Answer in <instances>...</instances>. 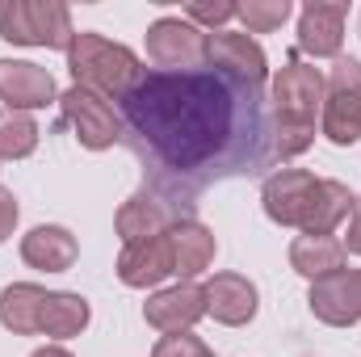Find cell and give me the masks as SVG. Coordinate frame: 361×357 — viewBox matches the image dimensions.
Here are the masks:
<instances>
[{
  "label": "cell",
  "mask_w": 361,
  "mask_h": 357,
  "mask_svg": "<svg viewBox=\"0 0 361 357\" xmlns=\"http://www.w3.org/2000/svg\"><path fill=\"white\" fill-rule=\"evenodd\" d=\"M122 143L143 164L147 193L177 214L214 181L252 177L277 160L265 85L214 63L147 72L122 97Z\"/></svg>",
  "instance_id": "6da1fadb"
},
{
  "label": "cell",
  "mask_w": 361,
  "mask_h": 357,
  "mask_svg": "<svg viewBox=\"0 0 361 357\" xmlns=\"http://www.w3.org/2000/svg\"><path fill=\"white\" fill-rule=\"evenodd\" d=\"M324 109V72L298 55L281 63L269 85L273 114V156L294 160L315 143V114Z\"/></svg>",
  "instance_id": "7a4b0ae2"
},
{
  "label": "cell",
  "mask_w": 361,
  "mask_h": 357,
  "mask_svg": "<svg viewBox=\"0 0 361 357\" xmlns=\"http://www.w3.org/2000/svg\"><path fill=\"white\" fill-rule=\"evenodd\" d=\"M68 72H72V80L80 89L101 92L105 101L109 97L122 101L126 92L147 76V68L139 63V55L130 47L109 42V38H101L92 30H76V38L68 47Z\"/></svg>",
  "instance_id": "3957f363"
},
{
  "label": "cell",
  "mask_w": 361,
  "mask_h": 357,
  "mask_svg": "<svg viewBox=\"0 0 361 357\" xmlns=\"http://www.w3.org/2000/svg\"><path fill=\"white\" fill-rule=\"evenodd\" d=\"M0 38L13 47L68 51L76 30L68 4L59 0H0Z\"/></svg>",
  "instance_id": "277c9868"
},
{
  "label": "cell",
  "mask_w": 361,
  "mask_h": 357,
  "mask_svg": "<svg viewBox=\"0 0 361 357\" xmlns=\"http://www.w3.org/2000/svg\"><path fill=\"white\" fill-rule=\"evenodd\" d=\"M324 139L336 147H353L361 139V63L357 59H336L328 80H324Z\"/></svg>",
  "instance_id": "5b68a950"
},
{
  "label": "cell",
  "mask_w": 361,
  "mask_h": 357,
  "mask_svg": "<svg viewBox=\"0 0 361 357\" xmlns=\"http://www.w3.org/2000/svg\"><path fill=\"white\" fill-rule=\"evenodd\" d=\"M59 105H63V122L76 131L80 147L105 152V147L122 143V114H114V105L101 92L72 85V89L59 97Z\"/></svg>",
  "instance_id": "8992f818"
},
{
  "label": "cell",
  "mask_w": 361,
  "mask_h": 357,
  "mask_svg": "<svg viewBox=\"0 0 361 357\" xmlns=\"http://www.w3.org/2000/svg\"><path fill=\"white\" fill-rule=\"evenodd\" d=\"M147 59L156 72H189L206 63V30L185 17H156L147 25Z\"/></svg>",
  "instance_id": "52a82bcc"
},
{
  "label": "cell",
  "mask_w": 361,
  "mask_h": 357,
  "mask_svg": "<svg viewBox=\"0 0 361 357\" xmlns=\"http://www.w3.org/2000/svg\"><path fill=\"white\" fill-rule=\"evenodd\" d=\"M315 193H319V177L315 173H307V169H277V173L265 177L261 202H265V214L277 227H298L302 231Z\"/></svg>",
  "instance_id": "ba28073f"
},
{
  "label": "cell",
  "mask_w": 361,
  "mask_h": 357,
  "mask_svg": "<svg viewBox=\"0 0 361 357\" xmlns=\"http://www.w3.org/2000/svg\"><path fill=\"white\" fill-rule=\"evenodd\" d=\"M307 307L328 328H353V324H361V269L345 265L341 273H332V277L311 282Z\"/></svg>",
  "instance_id": "9c48e42d"
},
{
  "label": "cell",
  "mask_w": 361,
  "mask_h": 357,
  "mask_svg": "<svg viewBox=\"0 0 361 357\" xmlns=\"http://www.w3.org/2000/svg\"><path fill=\"white\" fill-rule=\"evenodd\" d=\"M349 4L341 0H311L298 13V51L311 59H341Z\"/></svg>",
  "instance_id": "30bf717a"
},
{
  "label": "cell",
  "mask_w": 361,
  "mask_h": 357,
  "mask_svg": "<svg viewBox=\"0 0 361 357\" xmlns=\"http://www.w3.org/2000/svg\"><path fill=\"white\" fill-rule=\"evenodd\" d=\"M0 101H4V109L34 114V109H47L51 101H59V89H55V76L42 63L0 59Z\"/></svg>",
  "instance_id": "8fae6325"
},
{
  "label": "cell",
  "mask_w": 361,
  "mask_h": 357,
  "mask_svg": "<svg viewBox=\"0 0 361 357\" xmlns=\"http://www.w3.org/2000/svg\"><path fill=\"white\" fill-rule=\"evenodd\" d=\"M206 63L227 68L252 85H269V59L261 51V42L248 30H214L206 34Z\"/></svg>",
  "instance_id": "7c38bea8"
},
{
  "label": "cell",
  "mask_w": 361,
  "mask_h": 357,
  "mask_svg": "<svg viewBox=\"0 0 361 357\" xmlns=\"http://www.w3.org/2000/svg\"><path fill=\"white\" fill-rule=\"evenodd\" d=\"M202 315H206V286H197V282H177L169 290H156L143 303V320L164 337L169 332H189Z\"/></svg>",
  "instance_id": "4fadbf2b"
},
{
  "label": "cell",
  "mask_w": 361,
  "mask_h": 357,
  "mask_svg": "<svg viewBox=\"0 0 361 357\" xmlns=\"http://www.w3.org/2000/svg\"><path fill=\"white\" fill-rule=\"evenodd\" d=\"M261 294L244 273H214L206 282V315H214V324L223 328H244L257 320Z\"/></svg>",
  "instance_id": "5bb4252c"
},
{
  "label": "cell",
  "mask_w": 361,
  "mask_h": 357,
  "mask_svg": "<svg viewBox=\"0 0 361 357\" xmlns=\"http://www.w3.org/2000/svg\"><path fill=\"white\" fill-rule=\"evenodd\" d=\"M118 277H122V286H130V290H152V286H160L164 277H173L169 231H164V236H152V240H139V244H126L122 257H118Z\"/></svg>",
  "instance_id": "9a60e30c"
},
{
  "label": "cell",
  "mask_w": 361,
  "mask_h": 357,
  "mask_svg": "<svg viewBox=\"0 0 361 357\" xmlns=\"http://www.w3.org/2000/svg\"><path fill=\"white\" fill-rule=\"evenodd\" d=\"M169 248H173V273L180 282H193L202 269H210L219 244H214V231L189 214H180L177 223L169 227Z\"/></svg>",
  "instance_id": "2e32d148"
},
{
  "label": "cell",
  "mask_w": 361,
  "mask_h": 357,
  "mask_svg": "<svg viewBox=\"0 0 361 357\" xmlns=\"http://www.w3.org/2000/svg\"><path fill=\"white\" fill-rule=\"evenodd\" d=\"M180 214L169 206V202H160L156 193H147V189H139L135 198H126L122 206H118V236H122V244H139V240H152V236H164L173 223H177Z\"/></svg>",
  "instance_id": "e0dca14e"
},
{
  "label": "cell",
  "mask_w": 361,
  "mask_h": 357,
  "mask_svg": "<svg viewBox=\"0 0 361 357\" xmlns=\"http://www.w3.org/2000/svg\"><path fill=\"white\" fill-rule=\"evenodd\" d=\"M80 257V244L68 227L59 223H42L34 227L30 236H21V261L30 269H42V273H68Z\"/></svg>",
  "instance_id": "ac0fdd59"
},
{
  "label": "cell",
  "mask_w": 361,
  "mask_h": 357,
  "mask_svg": "<svg viewBox=\"0 0 361 357\" xmlns=\"http://www.w3.org/2000/svg\"><path fill=\"white\" fill-rule=\"evenodd\" d=\"M51 290L34 282H13L0 290V324L13 337H42V315H47Z\"/></svg>",
  "instance_id": "d6986e66"
},
{
  "label": "cell",
  "mask_w": 361,
  "mask_h": 357,
  "mask_svg": "<svg viewBox=\"0 0 361 357\" xmlns=\"http://www.w3.org/2000/svg\"><path fill=\"white\" fill-rule=\"evenodd\" d=\"M345 261H349V253H345V244L336 236H298L290 244V269L302 273L307 282H319V277L341 273Z\"/></svg>",
  "instance_id": "ffe728a7"
},
{
  "label": "cell",
  "mask_w": 361,
  "mask_h": 357,
  "mask_svg": "<svg viewBox=\"0 0 361 357\" xmlns=\"http://www.w3.org/2000/svg\"><path fill=\"white\" fill-rule=\"evenodd\" d=\"M353 202H357V198L349 193L345 181L319 177V193H315V202H311V214H307V223H302V236H332L341 223H349Z\"/></svg>",
  "instance_id": "44dd1931"
},
{
  "label": "cell",
  "mask_w": 361,
  "mask_h": 357,
  "mask_svg": "<svg viewBox=\"0 0 361 357\" xmlns=\"http://www.w3.org/2000/svg\"><path fill=\"white\" fill-rule=\"evenodd\" d=\"M89 320H92V311L80 294H72V290H51L47 315H42V337H51V341H72V337H80V332L89 328Z\"/></svg>",
  "instance_id": "7402d4cb"
},
{
  "label": "cell",
  "mask_w": 361,
  "mask_h": 357,
  "mask_svg": "<svg viewBox=\"0 0 361 357\" xmlns=\"http://www.w3.org/2000/svg\"><path fill=\"white\" fill-rule=\"evenodd\" d=\"M38 147V122L21 109H0V160H25Z\"/></svg>",
  "instance_id": "603a6c76"
},
{
  "label": "cell",
  "mask_w": 361,
  "mask_h": 357,
  "mask_svg": "<svg viewBox=\"0 0 361 357\" xmlns=\"http://www.w3.org/2000/svg\"><path fill=\"white\" fill-rule=\"evenodd\" d=\"M290 13H294L290 0H248V4H235V17L248 25V34H273V30H281Z\"/></svg>",
  "instance_id": "cb8c5ba5"
},
{
  "label": "cell",
  "mask_w": 361,
  "mask_h": 357,
  "mask_svg": "<svg viewBox=\"0 0 361 357\" xmlns=\"http://www.w3.org/2000/svg\"><path fill=\"white\" fill-rule=\"evenodd\" d=\"M180 17H185V21H193L197 30H202V25H214V30H223V25L235 17V4H231V0H189Z\"/></svg>",
  "instance_id": "d4e9b609"
},
{
  "label": "cell",
  "mask_w": 361,
  "mask_h": 357,
  "mask_svg": "<svg viewBox=\"0 0 361 357\" xmlns=\"http://www.w3.org/2000/svg\"><path fill=\"white\" fill-rule=\"evenodd\" d=\"M152 357H214L206 349V341L202 337H193V332H169V337H160L156 341V349Z\"/></svg>",
  "instance_id": "484cf974"
},
{
  "label": "cell",
  "mask_w": 361,
  "mask_h": 357,
  "mask_svg": "<svg viewBox=\"0 0 361 357\" xmlns=\"http://www.w3.org/2000/svg\"><path fill=\"white\" fill-rule=\"evenodd\" d=\"M17 219H21V206H17V198L0 185V244L13 236V227H17Z\"/></svg>",
  "instance_id": "4316f807"
},
{
  "label": "cell",
  "mask_w": 361,
  "mask_h": 357,
  "mask_svg": "<svg viewBox=\"0 0 361 357\" xmlns=\"http://www.w3.org/2000/svg\"><path fill=\"white\" fill-rule=\"evenodd\" d=\"M345 253H353V257H361V198L353 202V214H349V227H345Z\"/></svg>",
  "instance_id": "83f0119b"
},
{
  "label": "cell",
  "mask_w": 361,
  "mask_h": 357,
  "mask_svg": "<svg viewBox=\"0 0 361 357\" xmlns=\"http://www.w3.org/2000/svg\"><path fill=\"white\" fill-rule=\"evenodd\" d=\"M30 357H72V353H68L63 345H42V349H34Z\"/></svg>",
  "instance_id": "f1b7e54d"
}]
</instances>
